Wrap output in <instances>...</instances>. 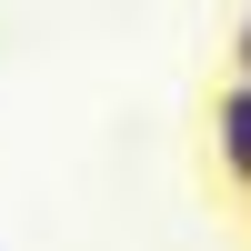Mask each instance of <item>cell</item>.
Instances as JSON below:
<instances>
[{
	"label": "cell",
	"instance_id": "1",
	"mask_svg": "<svg viewBox=\"0 0 251 251\" xmlns=\"http://www.w3.org/2000/svg\"><path fill=\"white\" fill-rule=\"evenodd\" d=\"M211 161H221V181L251 191V71H231L211 91Z\"/></svg>",
	"mask_w": 251,
	"mask_h": 251
},
{
	"label": "cell",
	"instance_id": "2",
	"mask_svg": "<svg viewBox=\"0 0 251 251\" xmlns=\"http://www.w3.org/2000/svg\"><path fill=\"white\" fill-rule=\"evenodd\" d=\"M231 71H251V0H241V30H231Z\"/></svg>",
	"mask_w": 251,
	"mask_h": 251
}]
</instances>
